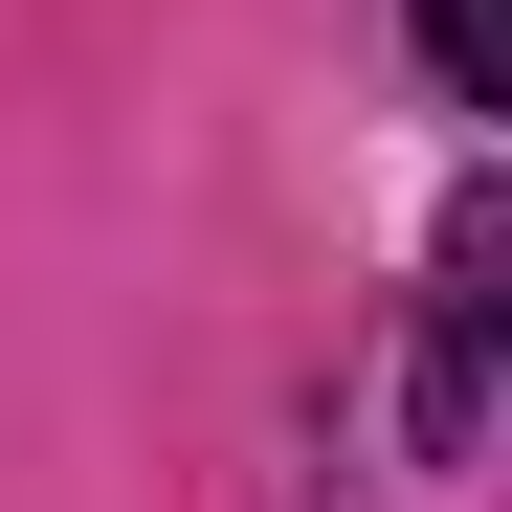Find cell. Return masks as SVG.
<instances>
[{
    "label": "cell",
    "mask_w": 512,
    "mask_h": 512,
    "mask_svg": "<svg viewBox=\"0 0 512 512\" xmlns=\"http://www.w3.org/2000/svg\"><path fill=\"white\" fill-rule=\"evenodd\" d=\"M490 268H512V223L446 201V245H423V379H401V446H423V468L490 446Z\"/></svg>",
    "instance_id": "6da1fadb"
},
{
    "label": "cell",
    "mask_w": 512,
    "mask_h": 512,
    "mask_svg": "<svg viewBox=\"0 0 512 512\" xmlns=\"http://www.w3.org/2000/svg\"><path fill=\"white\" fill-rule=\"evenodd\" d=\"M401 23H423V90H446V112H512V45H490V0H401Z\"/></svg>",
    "instance_id": "7a4b0ae2"
}]
</instances>
